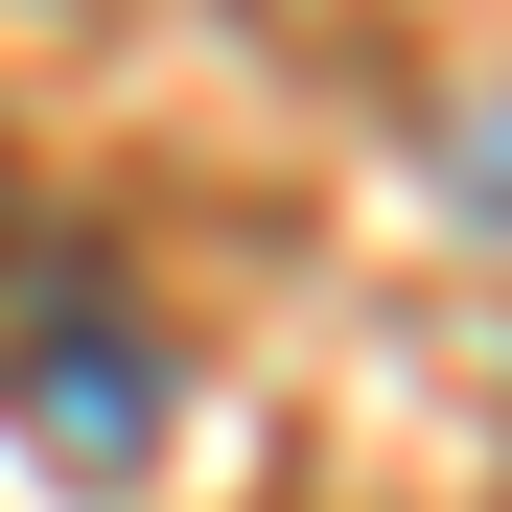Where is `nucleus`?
I'll use <instances>...</instances> for the list:
<instances>
[{
    "instance_id": "1",
    "label": "nucleus",
    "mask_w": 512,
    "mask_h": 512,
    "mask_svg": "<svg viewBox=\"0 0 512 512\" xmlns=\"http://www.w3.org/2000/svg\"><path fill=\"white\" fill-rule=\"evenodd\" d=\"M163 419H187V373H163V326L94 280V256H0V443H24L47 489H140Z\"/></svg>"
},
{
    "instance_id": "2",
    "label": "nucleus",
    "mask_w": 512,
    "mask_h": 512,
    "mask_svg": "<svg viewBox=\"0 0 512 512\" xmlns=\"http://www.w3.org/2000/svg\"><path fill=\"white\" fill-rule=\"evenodd\" d=\"M0 256H24V163H0Z\"/></svg>"
}]
</instances>
